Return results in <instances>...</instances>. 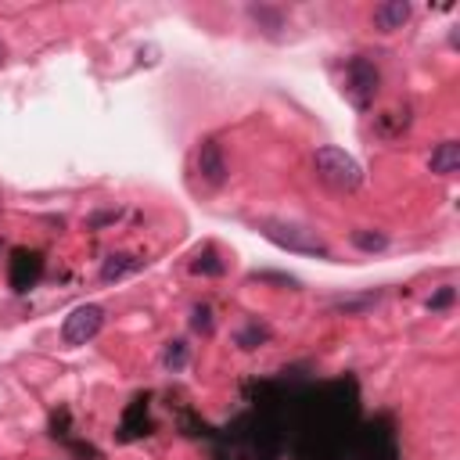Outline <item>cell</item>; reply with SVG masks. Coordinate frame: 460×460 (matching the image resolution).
Returning <instances> with one entry per match:
<instances>
[{"label":"cell","mask_w":460,"mask_h":460,"mask_svg":"<svg viewBox=\"0 0 460 460\" xmlns=\"http://www.w3.org/2000/svg\"><path fill=\"white\" fill-rule=\"evenodd\" d=\"M313 169H316V176H320L331 190H338V194H352V190L363 187V165H359L345 147H334V144L316 147Z\"/></svg>","instance_id":"6da1fadb"},{"label":"cell","mask_w":460,"mask_h":460,"mask_svg":"<svg viewBox=\"0 0 460 460\" xmlns=\"http://www.w3.org/2000/svg\"><path fill=\"white\" fill-rule=\"evenodd\" d=\"M259 230H262V237H270L277 248H288V252H298V255H320V259H331L327 241H323L313 226L288 223V219H262Z\"/></svg>","instance_id":"7a4b0ae2"},{"label":"cell","mask_w":460,"mask_h":460,"mask_svg":"<svg viewBox=\"0 0 460 460\" xmlns=\"http://www.w3.org/2000/svg\"><path fill=\"white\" fill-rule=\"evenodd\" d=\"M377 83H381V75H377V68L367 58H352L345 65V86L341 90H345V97L356 108H370V101L377 93Z\"/></svg>","instance_id":"3957f363"},{"label":"cell","mask_w":460,"mask_h":460,"mask_svg":"<svg viewBox=\"0 0 460 460\" xmlns=\"http://www.w3.org/2000/svg\"><path fill=\"white\" fill-rule=\"evenodd\" d=\"M101 327H104V309L101 305H93V302L75 305L61 323V341L65 345H86L90 338L101 334Z\"/></svg>","instance_id":"277c9868"},{"label":"cell","mask_w":460,"mask_h":460,"mask_svg":"<svg viewBox=\"0 0 460 460\" xmlns=\"http://www.w3.org/2000/svg\"><path fill=\"white\" fill-rule=\"evenodd\" d=\"M194 169L201 176L205 187H223L226 176H230V165H226V155H223V144L216 137H205L194 151Z\"/></svg>","instance_id":"5b68a950"},{"label":"cell","mask_w":460,"mask_h":460,"mask_svg":"<svg viewBox=\"0 0 460 460\" xmlns=\"http://www.w3.org/2000/svg\"><path fill=\"white\" fill-rule=\"evenodd\" d=\"M40 273H43V259L36 255V252H25V248H18L14 252V259H11V288L14 291H25V288H32L36 280H40Z\"/></svg>","instance_id":"8992f818"},{"label":"cell","mask_w":460,"mask_h":460,"mask_svg":"<svg viewBox=\"0 0 460 460\" xmlns=\"http://www.w3.org/2000/svg\"><path fill=\"white\" fill-rule=\"evenodd\" d=\"M410 18H413L410 0H385V4L374 7V25H377L381 32H395V29H402Z\"/></svg>","instance_id":"52a82bcc"},{"label":"cell","mask_w":460,"mask_h":460,"mask_svg":"<svg viewBox=\"0 0 460 460\" xmlns=\"http://www.w3.org/2000/svg\"><path fill=\"white\" fill-rule=\"evenodd\" d=\"M431 172H438V176H453L456 169H460V144L456 140H442L435 151H431Z\"/></svg>","instance_id":"ba28073f"},{"label":"cell","mask_w":460,"mask_h":460,"mask_svg":"<svg viewBox=\"0 0 460 460\" xmlns=\"http://www.w3.org/2000/svg\"><path fill=\"white\" fill-rule=\"evenodd\" d=\"M248 18H252L266 36H280V29H284V11L273 7V4H252V7H248Z\"/></svg>","instance_id":"9c48e42d"},{"label":"cell","mask_w":460,"mask_h":460,"mask_svg":"<svg viewBox=\"0 0 460 460\" xmlns=\"http://www.w3.org/2000/svg\"><path fill=\"white\" fill-rule=\"evenodd\" d=\"M144 266V259H137V255H126V252H119V255H108L104 259V266H101V280H122V277H129V273H137Z\"/></svg>","instance_id":"30bf717a"},{"label":"cell","mask_w":460,"mask_h":460,"mask_svg":"<svg viewBox=\"0 0 460 460\" xmlns=\"http://www.w3.org/2000/svg\"><path fill=\"white\" fill-rule=\"evenodd\" d=\"M377 302H381V291H359V295H341V298H334L331 309H334V313H345V316H359V313L374 309Z\"/></svg>","instance_id":"8fae6325"},{"label":"cell","mask_w":460,"mask_h":460,"mask_svg":"<svg viewBox=\"0 0 460 460\" xmlns=\"http://www.w3.org/2000/svg\"><path fill=\"white\" fill-rule=\"evenodd\" d=\"M349 241H352L359 252H385V248H388V234H381V230H352Z\"/></svg>","instance_id":"7c38bea8"},{"label":"cell","mask_w":460,"mask_h":460,"mask_svg":"<svg viewBox=\"0 0 460 460\" xmlns=\"http://www.w3.org/2000/svg\"><path fill=\"white\" fill-rule=\"evenodd\" d=\"M266 338H270V331H266L262 323H248V327L237 334V345H241V349H255V345H262Z\"/></svg>","instance_id":"4fadbf2b"},{"label":"cell","mask_w":460,"mask_h":460,"mask_svg":"<svg viewBox=\"0 0 460 460\" xmlns=\"http://www.w3.org/2000/svg\"><path fill=\"white\" fill-rule=\"evenodd\" d=\"M190 270H194V273H208V277H219V273H223V262L216 259V252H205V255H198V259L190 262Z\"/></svg>","instance_id":"5bb4252c"},{"label":"cell","mask_w":460,"mask_h":460,"mask_svg":"<svg viewBox=\"0 0 460 460\" xmlns=\"http://www.w3.org/2000/svg\"><path fill=\"white\" fill-rule=\"evenodd\" d=\"M187 363V345L183 341H169V349H165V367L169 370H180Z\"/></svg>","instance_id":"9a60e30c"},{"label":"cell","mask_w":460,"mask_h":460,"mask_svg":"<svg viewBox=\"0 0 460 460\" xmlns=\"http://www.w3.org/2000/svg\"><path fill=\"white\" fill-rule=\"evenodd\" d=\"M453 298H456V288H442L438 295L428 298V309H446V305H453Z\"/></svg>","instance_id":"2e32d148"},{"label":"cell","mask_w":460,"mask_h":460,"mask_svg":"<svg viewBox=\"0 0 460 460\" xmlns=\"http://www.w3.org/2000/svg\"><path fill=\"white\" fill-rule=\"evenodd\" d=\"M190 323H194V331H212V313H208L205 305H198V309H194V320H190Z\"/></svg>","instance_id":"e0dca14e"},{"label":"cell","mask_w":460,"mask_h":460,"mask_svg":"<svg viewBox=\"0 0 460 460\" xmlns=\"http://www.w3.org/2000/svg\"><path fill=\"white\" fill-rule=\"evenodd\" d=\"M111 219H119V212H101V216L90 219V226H104V223H111Z\"/></svg>","instance_id":"ac0fdd59"},{"label":"cell","mask_w":460,"mask_h":460,"mask_svg":"<svg viewBox=\"0 0 460 460\" xmlns=\"http://www.w3.org/2000/svg\"><path fill=\"white\" fill-rule=\"evenodd\" d=\"M0 58H4V54H0Z\"/></svg>","instance_id":"d6986e66"}]
</instances>
